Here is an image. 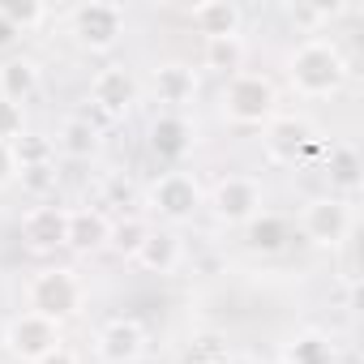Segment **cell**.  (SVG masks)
Listing matches in <instances>:
<instances>
[{
  "instance_id": "5b68a950",
  "label": "cell",
  "mask_w": 364,
  "mask_h": 364,
  "mask_svg": "<svg viewBox=\"0 0 364 364\" xmlns=\"http://www.w3.org/2000/svg\"><path fill=\"white\" fill-rule=\"evenodd\" d=\"M69 35L77 39V48L103 56L112 48H120L124 39V9L116 0H86L69 14Z\"/></svg>"
},
{
  "instance_id": "44dd1931",
  "label": "cell",
  "mask_w": 364,
  "mask_h": 364,
  "mask_svg": "<svg viewBox=\"0 0 364 364\" xmlns=\"http://www.w3.org/2000/svg\"><path fill=\"white\" fill-rule=\"evenodd\" d=\"M287 236H291V223H287L283 215H270V210H262L257 219L245 223V245H249L253 253H262V257L279 253V249L287 245Z\"/></svg>"
},
{
  "instance_id": "2e32d148",
  "label": "cell",
  "mask_w": 364,
  "mask_h": 364,
  "mask_svg": "<svg viewBox=\"0 0 364 364\" xmlns=\"http://www.w3.org/2000/svg\"><path fill=\"white\" fill-rule=\"evenodd\" d=\"M189 26L202 39H232L245 26V9L236 0H202V5L189 9Z\"/></svg>"
},
{
  "instance_id": "7402d4cb",
  "label": "cell",
  "mask_w": 364,
  "mask_h": 364,
  "mask_svg": "<svg viewBox=\"0 0 364 364\" xmlns=\"http://www.w3.org/2000/svg\"><path fill=\"white\" fill-rule=\"evenodd\" d=\"M279 360H283V364H334L338 351H334V338H330V334L304 330V334H296V338L283 347Z\"/></svg>"
},
{
  "instance_id": "9a60e30c",
  "label": "cell",
  "mask_w": 364,
  "mask_h": 364,
  "mask_svg": "<svg viewBox=\"0 0 364 364\" xmlns=\"http://www.w3.org/2000/svg\"><path fill=\"white\" fill-rule=\"evenodd\" d=\"M146 274H176L185 266V240L176 228H150V236L141 240L137 257H133Z\"/></svg>"
},
{
  "instance_id": "3957f363",
  "label": "cell",
  "mask_w": 364,
  "mask_h": 364,
  "mask_svg": "<svg viewBox=\"0 0 364 364\" xmlns=\"http://www.w3.org/2000/svg\"><path fill=\"white\" fill-rule=\"evenodd\" d=\"M26 309L65 326L69 317H77L86 309V283L77 270L69 266H43L39 274H31L26 283Z\"/></svg>"
},
{
  "instance_id": "30bf717a",
  "label": "cell",
  "mask_w": 364,
  "mask_h": 364,
  "mask_svg": "<svg viewBox=\"0 0 364 364\" xmlns=\"http://www.w3.org/2000/svg\"><path fill=\"white\" fill-rule=\"evenodd\" d=\"M18 236L31 253H56L69 245V206H56V202H43V206H31L18 223Z\"/></svg>"
},
{
  "instance_id": "9c48e42d",
  "label": "cell",
  "mask_w": 364,
  "mask_h": 364,
  "mask_svg": "<svg viewBox=\"0 0 364 364\" xmlns=\"http://www.w3.org/2000/svg\"><path fill=\"white\" fill-rule=\"evenodd\" d=\"M193 146H198V129L189 124L185 112H159L150 120V154L163 163V171L180 167L193 154Z\"/></svg>"
},
{
  "instance_id": "4fadbf2b",
  "label": "cell",
  "mask_w": 364,
  "mask_h": 364,
  "mask_svg": "<svg viewBox=\"0 0 364 364\" xmlns=\"http://www.w3.org/2000/svg\"><path fill=\"white\" fill-rule=\"evenodd\" d=\"M309 146H313V129H309V120H300V116H274V120L262 129V150H266V159L279 163V167L300 163V154H304Z\"/></svg>"
},
{
  "instance_id": "484cf974",
  "label": "cell",
  "mask_w": 364,
  "mask_h": 364,
  "mask_svg": "<svg viewBox=\"0 0 364 364\" xmlns=\"http://www.w3.org/2000/svg\"><path fill=\"white\" fill-rule=\"evenodd\" d=\"M0 18L18 35H31L48 22V5H39V0H0Z\"/></svg>"
},
{
  "instance_id": "7c38bea8",
  "label": "cell",
  "mask_w": 364,
  "mask_h": 364,
  "mask_svg": "<svg viewBox=\"0 0 364 364\" xmlns=\"http://www.w3.org/2000/svg\"><path fill=\"white\" fill-rule=\"evenodd\" d=\"M146 326L137 317H112L99 334H95V351L103 364H137L146 355Z\"/></svg>"
},
{
  "instance_id": "6da1fadb",
  "label": "cell",
  "mask_w": 364,
  "mask_h": 364,
  "mask_svg": "<svg viewBox=\"0 0 364 364\" xmlns=\"http://www.w3.org/2000/svg\"><path fill=\"white\" fill-rule=\"evenodd\" d=\"M287 82H291V90L300 99H330V95H338L343 82H347L343 48L334 39H326V35H309L287 56Z\"/></svg>"
},
{
  "instance_id": "277c9868",
  "label": "cell",
  "mask_w": 364,
  "mask_h": 364,
  "mask_svg": "<svg viewBox=\"0 0 364 364\" xmlns=\"http://www.w3.org/2000/svg\"><path fill=\"white\" fill-rule=\"evenodd\" d=\"M206 206V193L198 185V176L193 171H180V167H167L159 171L150 185H146V210L163 223H189L198 210Z\"/></svg>"
},
{
  "instance_id": "f546056e",
  "label": "cell",
  "mask_w": 364,
  "mask_h": 364,
  "mask_svg": "<svg viewBox=\"0 0 364 364\" xmlns=\"http://www.w3.org/2000/svg\"><path fill=\"white\" fill-rule=\"evenodd\" d=\"M18 180V163H14V146H5L0 141V189L5 185H14Z\"/></svg>"
},
{
  "instance_id": "d4e9b609",
  "label": "cell",
  "mask_w": 364,
  "mask_h": 364,
  "mask_svg": "<svg viewBox=\"0 0 364 364\" xmlns=\"http://www.w3.org/2000/svg\"><path fill=\"white\" fill-rule=\"evenodd\" d=\"M146 236H150V223H146L141 215H124V219H116V223H112V236H107V249L133 262Z\"/></svg>"
},
{
  "instance_id": "1f68e13d",
  "label": "cell",
  "mask_w": 364,
  "mask_h": 364,
  "mask_svg": "<svg viewBox=\"0 0 364 364\" xmlns=\"http://www.w3.org/2000/svg\"><path fill=\"white\" fill-rule=\"evenodd\" d=\"M18 39H22V35H18V31H14V26L5 22V18H0V52H9V48L18 43Z\"/></svg>"
},
{
  "instance_id": "5bb4252c",
  "label": "cell",
  "mask_w": 364,
  "mask_h": 364,
  "mask_svg": "<svg viewBox=\"0 0 364 364\" xmlns=\"http://www.w3.org/2000/svg\"><path fill=\"white\" fill-rule=\"evenodd\" d=\"M150 90H154V99H159L167 112H180L185 103L198 99V69L185 65V60L154 65V73H150Z\"/></svg>"
},
{
  "instance_id": "d6a6232c",
  "label": "cell",
  "mask_w": 364,
  "mask_h": 364,
  "mask_svg": "<svg viewBox=\"0 0 364 364\" xmlns=\"http://www.w3.org/2000/svg\"><path fill=\"white\" fill-rule=\"evenodd\" d=\"M228 364H257V360H253V355H232Z\"/></svg>"
},
{
  "instance_id": "8992f818",
  "label": "cell",
  "mask_w": 364,
  "mask_h": 364,
  "mask_svg": "<svg viewBox=\"0 0 364 364\" xmlns=\"http://www.w3.org/2000/svg\"><path fill=\"white\" fill-rule=\"evenodd\" d=\"M206 206H210L215 223H223V228H245L249 219H257V215L266 210V189H262L257 176L236 171V176H223L219 185L210 189Z\"/></svg>"
},
{
  "instance_id": "603a6c76",
  "label": "cell",
  "mask_w": 364,
  "mask_h": 364,
  "mask_svg": "<svg viewBox=\"0 0 364 364\" xmlns=\"http://www.w3.org/2000/svg\"><path fill=\"white\" fill-rule=\"evenodd\" d=\"M245 56H249V43L245 35H232V39H206L202 48V65L210 73H223V77H236L245 69Z\"/></svg>"
},
{
  "instance_id": "ac0fdd59",
  "label": "cell",
  "mask_w": 364,
  "mask_h": 364,
  "mask_svg": "<svg viewBox=\"0 0 364 364\" xmlns=\"http://www.w3.org/2000/svg\"><path fill=\"white\" fill-rule=\"evenodd\" d=\"M107 236H112V219L99 210V206H82V210H69V245L77 257H90V253H103L107 249Z\"/></svg>"
},
{
  "instance_id": "f1b7e54d",
  "label": "cell",
  "mask_w": 364,
  "mask_h": 364,
  "mask_svg": "<svg viewBox=\"0 0 364 364\" xmlns=\"http://www.w3.org/2000/svg\"><path fill=\"white\" fill-rule=\"evenodd\" d=\"M334 9H317V5H296V9H287V18L291 22H304V26H317V22H326Z\"/></svg>"
},
{
  "instance_id": "e0dca14e",
  "label": "cell",
  "mask_w": 364,
  "mask_h": 364,
  "mask_svg": "<svg viewBox=\"0 0 364 364\" xmlns=\"http://www.w3.org/2000/svg\"><path fill=\"white\" fill-rule=\"evenodd\" d=\"M321 171H326V180H330V198H355L360 193V185H364V159H360V150L355 146H347V141H338V146H330V154H326V163H321Z\"/></svg>"
},
{
  "instance_id": "4dcf8cb0",
  "label": "cell",
  "mask_w": 364,
  "mask_h": 364,
  "mask_svg": "<svg viewBox=\"0 0 364 364\" xmlns=\"http://www.w3.org/2000/svg\"><path fill=\"white\" fill-rule=\"evenodd\" d=\"M35 364H82V360H77V351H73V347H65V343H60L56 351H48V355H43V360H35Z\"/></svg>"
},
{
  "instance_id": "7a4b0ae2",
  "label": "cell",
  "mask_w": 364,
  "mask_h": 364,
  "mask_svg": "<svg viewBox=\"0 0 364 364\" xmlns=\"http://www.w3.org/2000/svg\"><path fill=\"white\" fill-rule=\"evenodd\" d=\"M219 112H223L228 124L266 129V124L279 116V86H274L266 73L240 69L236 77H228V86H223V95H219Z\"/></svg>"
},
{
  "instance_id": "d6986e66",
  "label": "cell",
  "mask_w": 364,
  "mask_h": 364,
  "mask_svg": "<svg viewBox=\"0 0 364 364\" xmlns=\"http://www.w3.org/2000/svg\"><path fill=\"white\" fill-rule=\"evenodd\" d=\"M39 82H43V69H39L35 56H9L5 65H0V99H5V103L26 107L35 99Z\"/></svg>"
},
{
  "instance_id": "8fae6325",
  "label": "cell",
  "mask_w": 364,
  "mask_h": 364,
  "mask_svg": "<svg viewBox=\"0 0 364 364\" xmlns=\"http://www.w3.org/2000/svg\"><path fill=\"white\" fill-rule=\"evenodd\" d=\"M141 99V86L133 77V69L124 65H107L90 77V103L103 112V116H129Z\"/></svg>"
},
{
  "instance_id": "cb8c5ba5",
  "label": "cell",
  "mask_w": 364,
  "mask_h": 364,
  "mask_svg": "<svg viewBox=\"0 0 364 364\" xmlns=\"http://www.w3.org/2000/svg\"><path fill=\"white\" fill-rule=\"evenodd\" d=\"M14 163H18V171H31V167H56V146H52V137L26 129V133L14 141Z\"/></svg>"
},
{
  "instance_id": "83f0119b",
  "label": "cell",
  "mask_w": 364,
  "mask_h": 364,
  "mask_svg": "<svg viewBox=\"0 0 364 364\" xmlns=\"http://www.w3.org/2000/svg\"><path fill=\"white\" fill-rule=\"evenodd\" d=\"M18 180L31 193H48L56 185V167H31V171H18Z\"/></svg>"
},
{
  "instance_id": "836d02e7",
  "label": "cell",
  "mask_w": 364,
  "mask_h": 364,
  "mask_svg": "<svg viewBox=\"0 0 364 364\" xmlns=\"http://www.w3.org/2000/svg\"><path fill=\"white\" fill-rule=\"evenodd\" d=\"M274 364H283V360H274Z\"/></svg>"
},
{
  "instance_id": "e575fe53",
  "label": "cell",
  "mask_w": 364,
  "mask_h": 364,
  "mask_svg": "<svg viewBox=\"0 0 364 364\" xmlns=\"http://www.w3.org/2000/svg\"><path fill=\"white\" fill-rule=\"evenodd\" d=\"M334 364H343V360H334Z\"/></svg>"
},
{
  "instance_id": "52a82bcc",
  "label": "cell",
  "mask_w": 364,
  "mask_h": 364,
  "mask_svg": "<svg viewBox=\"0 0 364 364\" xmlns=\"http://www.w3.org/2000/svg\"><path fill=\"white\" fill-rule=\"evenodd\" d=\"M351 228H355V215H351V202H343V198L321 193V198H309L304 210H300V236L317 249L347 245Z\"/></svg>"
},
{
  "instance_id": "4316f807",
  "label": "cell",
  "mask_w": 364,
  "mask_h": 364,
  "mask_svg": "<svg viewBox=\"0 0 364 364\" xmlns=\"http://www.w3.org/2000/svg\"><path fill=\"white\" fill-rule=\"evenodd\" d=\"M22 133H26V112H22L18 103H5V99H0V141L14 146Z\"/></svg>"
},
{
  "instance_id": "ffe728a7",
  "label": "cell",
  "mask_w": 364,
  "mask_h": 364,
  "mask_svg": "<svg viewBox=\"0 0 364 364\" xmlns=\"http://www.w3.org/2000/svg\"><path fill=\"white\" fill-rule=\"evenodd\" d=\"M52 146H56V154H65V159H95L99 154V146H103V133H99V124L95 120H86V116H65L60 124H56V137H52Z\"/></svg>"
},
{
  "instance_id": "ba28073f",
  "label": "cell",
  "mask_w": 364,
  "mask_h": 364,
  "mask_svg": "<svg viewBox=\"0 0 364 364\" xmlns=\"http://www.w3.org/2000/svg\"><path fill=\"white\" fill-rule=\"evenodd\" d=\"M5 351L14 355V360H22V364H35V360H43L48 351H56L60 343H65V334H60V326L56 321H48V317H39V313H31V309H22L18 317H9V326H5Z\"/></svg>"
}]
</instances>
